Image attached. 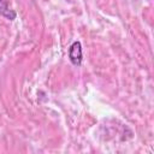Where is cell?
<instances>
[{
  "label": "cell",
  "instance_id": "obj_1",
  "mask_svg": "<svg viewBox=\"0 0 154 154\" xmlns=\"http://www.w3.org/2000/svg\"><path fill=\"white\" fill-rule=\"evenodd\" d=\"M69 59L75 66H79L82 64L83 54H82V45L79 41L72 42V45L69 48Z\"/></svg>",
  "mask_w": 154,
  "mask_h": 154
},
{
  "label": "cell",
  "instance_id": "obj_2",
  "mask_svg": "<svg viewBox=\"0 0 154 154\" xmlns=\"http://www.w3.org/2000/svg\"><path fill=\"white\" fill-rule=\"evenodd\" d=\"M0 16L7 18L10 20H13L17 17V13L8 6V4L5 0H0Z\"/></svg>",
  "mask_w": 154,
  "mask_h": 154
}]
</instances>
